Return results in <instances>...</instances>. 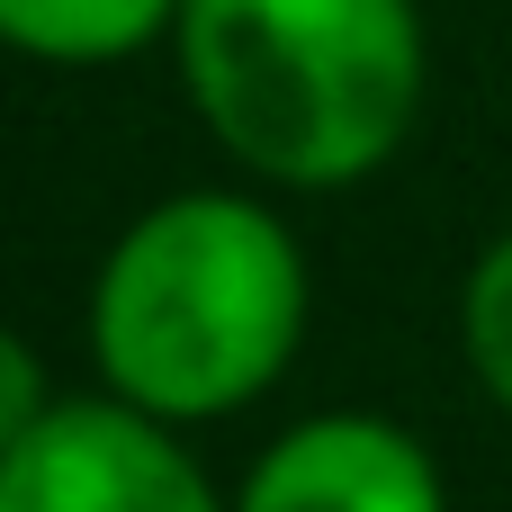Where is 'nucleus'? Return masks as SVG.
<instances>
[{"instance_id":"6","label":"nucleus","mask_w":512,"mask_h":512,"mask_svg":"<svg viewBox=\"0 0 512 512\" xmlns=\"http://www.w3.org/2000/svg\"><path fill=\"white\" fill-rule=\"evenodd\" d=\"M459 351L477 369V387L512 414V234H495L459 288Z\"/></svg>"},{"instance_id":"1","label":"nucleus","mask_w":512,"mask_h":512,"mask_svg":"<svg viewBox=\"0 0 512 512\" xmlns=\"http://www.w3.org/2000/svg\"><path fill=\"white\" fill-rule=\"evenodd\" d=\"M306 306V252L279 207L243 189H180L108 243L90 279V360L108 396L189 432L288 378Z\"/></svg>"},{"instance_id":"2","label":"nucleus","mask_w":512,"mask_h":512,"mask_svg":"<svg viewBox=\"0 0 512 512\" xmlns=\"http://www.w3.org/2000/svg\"><path fill=\"white\" fill-rule=\"evenodd\" d=\"M171 54L207 135L279 189L387 171L432 81L414 0H180Z\"/></svg>"},{"instance_id":"4","label":"nucleus","mask_w":512,"mask_h":512,"mask_svg":"<svg viewBox=\"0 0 512 512\" xmlns=\"http://www.w3.org/2000/svg\"><path fill=\"white\" fill-rule=\"evenodd\" d=\"M234 512H450L441 459L387 414H306L234 486Z\"/></svg>"},{"instance_id":"7","label":"nucleus","mask_w":512,"mask_h":512,"mask_svg":"<svg viewBox=\"0 0 512 512\" xmlns=\"http://www.w3.org/2000/svg\"><path fill=\"white\" fill-rule=\"evenodd\" d=\"M63 396H54V378H45V351L18 333V324H0V459L54 414Z\"/></svg>"},{"instance_id":"3","label":"nucleus","mask_w":512,"mask_h":512,"mask_svg":"<svg viewBox=\"0 0 512 512\" xmlns=\"http://www.w3.org/2000/svg\"><path fill=\"white\" fill-rule=\"evenodd\" d=\"M0 512H234V495H216L180 423L99 387L63 396L0 459Z\"/></svg>"},{"instance_id":"5","label":"nucleus","mask_w":512,"mask_h":512,"mask_svg":"<svg viewBox=\"0 0 512 512\" xmlns=\"http://www.w3.org/2000/svg\"><path fill=\"white\" fill-rule=\"evenodd\" d=\"M171 27L180 0H0V45L27 63H126Z\"/></svg>"}]
</instances>
